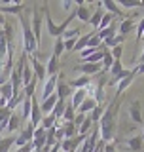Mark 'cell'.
<instances>
[{"label": "cell", "mask_w": 144, "mask_h": 152, "mask_svg": "<svg viewBox=\"0 0 144 152\" xmlns=\"http://www.w3.org/2000/svg\"><path fill=\"white\" fill-rule=\"evenodd\" d=\"M118 108H119V97L112 101L104 108V114L99 122V135L103 142H110L116 135V122H118Z\"/></svg>", "instance_id": "obj_1"}, {"label": "cell", "mask_w": 144, "mask_h": 152, "mask_svg": "<svg viewBox=\"0 0 144 152\" xmlns=\"http://www.w3.org/2000/svg\"><path fill=\"white\" fill-rule=\"evenodd\" d=\"M19 21H21V28H23V48H25V53L32 55V53H36V50H38V42H36L34 34H32L31 17H27L25 13H23V15H19Z\"/></svg>", "instance_id": "obj_2"}, {"label": "cell", "mask_w": 144, "mask_h": 152, "mask_svg": "<svg viewBox=\"0 0 144 152\" xmlns=\"http://www.w3.org/2000/svg\"><path fill=\"white\" fill-rule=\"evenodd\" d=\"M44 10L38 8V4L32 6V17H31V23H32V34H34L36 42H38V48L42 44V21H44Z\"/></svg>", "instance_id": "obj_3"}, {"label": "cell", "mask_w": 144, "mask_h": 152, "mask_svg": "<svg viewBox=\"0 0 144 152\" xmlns=\"http://www.w3.org/2000/svg\"><path fill=\"white\" fill-rule=\"evenodd\" d=\"M34 131H36V127L32 126V124H27V126L21 129V135L15 137V146L17 148H23L25 145L32 142V139H34Z\"/></svg>", "instance_id": "obj_4"}, {"label": "cell", "mask_w": 144, "mask_h": 152, "mask_svg": "<svg viewBox=\"0 0 144 152\" xmlns=\"http://www.w3.org/2000/svg\"><path fill=\"white\" fill-rule=\"evenodd\" d=\"M97 145H99V126L95 124V126H93V131H91V135L85 137L84 145L80 146V152H95Z\"/></svg>", "instance_id": "obj_5"}, {"label": "cell", "mask_w": 144, "mask_h": 152, "mask_svg": "<svg viewBox=\"0 0 144 152\" xmlns=\"http://www.w3.org/2000/svg\"><path fill=\"white\" fill-rule=\"evenodd\" d=\"M55 93H57V97L63 99V101H66V99H68V95L74 93V89H72L70 86H68V82L65 80V74H63V72H59V80H57Z\"/></svg>", "instance_id": "obj_6"}, {"label": "cell", "mask_w": 144, "mask_h": 152, "mask_svg": "<svg viewBox=\"0 0 144 152\" xmlns=\"http://www.w3.org/2000/svg\"><path fill=\"white\" fill-rule=\"evenodd\" d=\"M84 141H85L84 135H76V137H70V139H65V141H61V150L63 152H76L78 146L84 145Z\"/></svg>", "instance_id": "obj_7"}, {"label": "cell", "mask_w": 144, "mask_h": 152, "mask_svg": "<svg viewBox=\"0 0 144 152\" xmlns=\"http://www.w3.org/2000/svg\"><path fill=\"white\" fill-rule=\"evenodd\" d=\"M74 70L84 76H97L103 70V63H84V65L74 66Z\"/></svg>", "instance_id": "obj_8"}, {"label": "cell", "mask_w": 144, "mask_h": 152, "mask_svg": "<svg viewBox=\"0 0 144 152\" xmlns=\"http://www.w3.org/2000/svg\"><path fill=\"white\" fill-rule=\"evenodd\" d=\"M91 15H93V12H91L89 4H84V0H76V17L84 23H89Z\"/></svg>", "instance_id": "obj_9"}, {"label": "cell", "mask_w": 144, "mask_h": 152, "mask_svg": "<svg viewBox=\"0 0 144 152\" xmlns=\"http://www.w3.org/2000/svg\"><path fill=\"white\" fill-rule=\"evenodd\" d=\"M138 15H129L125 19H121V23H119V27H118V34H121V36H127L129 32H133L137 28V19Z\"/></svg>", "instance_id": "obj_10"}, {"label": "cell", "mask_w": 144, "mask_h": 152, "mask_svg": "<svg viewBox=\"0 0 144 152\" xmlns=\"http://www.w3.org/2000/svg\"><path fill=\"white\" fill-rule=\"evenodd\" d=\"M46 142H47V129H44L42 126H38L36 131H34L32 146H34V150H40V148H44V146H46Z\"/></svg>", "instance_id": "obj_11"}, {"label": "cell", "mask_w": 144, "mask_h": 152, "mask_svg": "<svg viewBox=\"0 0 144 152\" xmlns=\"http://www.w3.org/2000/svg\"><path fill=\"white\" fill-rule=\"evenodd\" d=\"M135 76H137V69H133L131 72H129V76H125L123 80H119V82H118V86H116V97H121V93H123V91H125V89L129 88V86L133 84Z\"/></svg>", "instance_id": "obj_12"}, {"label": "cell", "mask_w": 144, "mask_h": 152, "mask_svg": "<svg viewBox=\"0 0 144 152\" xmlns=\"http://www.w3.org/2000/svg\"><path fill=\"white\" fill-rule=\"evenodd\" d=\"M42 118H44V114H42V108L40 104H38V99L32 97V110H31V124L34 127H38L42 124Z\"/></svg>", "instance_id": "obj_13"}, {"label": "cell", "mask_w": 144, "mask_h": 152, "mask_svg": "<svg viewBox=\"0 0 144 152\" xmlns=\"http://www.w3.org/2000/svg\"><path fill=\"white\" fill-rule=\"evenodd\" d=\"M31 66H32V70H34V74H36V78H38V82H42V80L46 78V63H42V61H38L34 55H31Z\"/></svg>", "instance_id": "obj_14"}, {"label": "cell", "mask_w": 144, "mask_h": 152, "mask_svg": "<svg viewBox=\"0 0 144 152\" xmlns=\"http://www.w3.org/2000/svg\"><path fill=\"white\" fill-rule=\"evenodd\" d=\"M129 116L135 124H142V108H140V101H131L129 103Z\"/></svg>", "instance_id": "obj_15"}, {"label": "cell", "mask_w": 144, "mask_h": 152, "mask_svg": "<svg viewBox=\"0 0 144 152\" xmlns=\"http://www.w3.org/2000/svg\"><path fill=\"white\" fill-rule=\"evenodd\" d=\"M57 80H59V74H57V76H49V78H47V82H46V86H44V91H42V101H44V99H47V97H51V95L55 93Z\"/></svg>", "instance_id": "obj_16"}, {"label": "cell", "mask_w": 144, "mask_h": 152, "mask_svg": "<svg viewBox=\"0 0 144 152\" xmlns=\"http://www.w3.org/2000/svg\"><path fill=\"white\" fill-rule=\"evenodd\" d=\"M87 99V88L85 89H74V93H72V99H70V104L76 108V112H78L80 104Z\"/></svg>", "instance_id": "obj_17"}, {"label": "cell", "mask_w": 144, "mask_h": 152, "mask_svg": "<svg viewBox=\"0 0 144 152\" xmlns=\"http://www.w3.org/2000/svg\"><path fill=\"white\" fill-rule=\"evenodd\" d=\"M21 124H23V118H21V112L19 110H13L12 112V116H9V120H8V133H12V131H17L19 127H21Z\"/></svg>", "instance_id": "obj_18"}, {"label": "cell", "mask_w": 144, "mask_h": 152, "mask_svg": "<svg viewBox=\"0 0 144 152\" xmlns=\"http://www.w3.org/2000/svg\"><path fill=\"white\" fill-rule=\"evenodd\" d=\"M68 86L72 89H85V88H89L91 86V76H78V78H74V80H70Z\"/></svg>", "instance_id": "obj_19"}, {"label": "cell", "mask_w": 144, "mask_h": 152, "mask_svg": "<svg viewBox=\"0 0 144 152\" xmlns=\"http://www.w3.org/2000/svg\"><path fill=\"white\" fill-rule=\"evenodd\" d=\"M57 101H59V97H57V93H53L51 97L44 99V101H42V104H40V108H42V114L46 116V114H51V112H53V108H55Z\"/></svg>", "instance_id": "obj_20"}, {"label": "cell", "mask_w": 144, "mask_h": 152, "mask_svg": "<svg viewBox=\"0 0 144 152\" xmlns=\"http://www.w3.org/2000/svg\"><path fill=\"white\" fill-rule=\"evenodd\" d=\"M46 72H47V76H57V74H59V59H57L55 55H51L49 59H47Z\"/></svg>", "instance_id": "obj_21"}, {"label": "cell", "mask_w": 144, "mask_h": 152, "mask_svg": "<svg viewBox=\"0 0 144 152\" xmlns=\"http://www.w3.org/2000/svg\"><path fill=\"white\" fill-rule=\"evenodd\" d=\"M127 146H129V150H131V152H142V148H144L142 137L137 135V137H131V139H127Z\"/></svg>", "instance_id": "obj_22"}, {"label": "cell", "mask_w": 144, "mask_h": 152, "mask_svg": "<svg viewBox=\"0 0 144 152\" xmlns=\"http://www.w3.org/2000/svg\"><path fill=\"white\" fill-rule=\"evenodd\" d=\"M100 6H103V4H99V6H97V10L93 12V15H91V21H89L91 25H93V31H97V28H99L100 21H103V15L106 13V12H103V8H100Z\"/></svg>", "instance_id": "obj_23"}, {"label": "cell", "mask_w": 144, "mask_h": 152, "mask_svg": "<svg viewBox=\"0 0 144 152\" xmlns=\"http://www.w3.org/2000/svg\"><path fill=\"white\" fill-rule=\"evenodd\" d=\"M123 42H125V36H121V34H114V36L106 38V40H103V44L106 46L108 50H112V48H116V46H121Z\"/></svg>", "instance_id": "obj_24"}, {"label": "cell", "mask_w": 144, "mask_h": 152, "mask_svg": "<svg viewBox=\"0 0 144 152\" xmlns=\"http://www.w3.org/2000/svg\"><path fill=\"white\" fill-rule=\"evenodd\" d=\"M103 6L108 10V13H112V15H116V17H123V19H125V15H123V12H121V8H119L116 2L104 0V2H103Z\"/></svg>", "instance_id": "obj_25"}, {"label": "cell", "mask_w": 144, "mask_h": 152, "mask_svg": "<svg viewBox=\"0 0 144 152\" xmlns=\"http://www.w3.org/2000/svg\"><path fill=\"white\" fill-rule=\"evenodd\" d=\"M95 107H97V101H95L93 97H89V95H87V99H85V101L80 104L78 112H80V114H87V112H91V110H93Z\"/></svg>", "instance_id": "obj_26"}, {"label": "cell", "mask_w": 144, "mask_h": 152, "mask_svg": "<svg viewBox=\"0 0 144 152\" xmlns=\"http://www.w3.org/2000/svg\"><path fill=\"white\" fill-rule=\"evenodd\" d=\"M31 110H32V99H28V97H25V101H23V104H21V118H23V122L27 120V118H31Z\"/></svg>", "instance_id": "obj_27"}, {"label": "cell", "mask_w": 144, "mask_h": 152, "mask_svg": "<svg viewBox=\"0 0 144 152\" xmlns=\"http://www.w3.org/2000/svg\"><path fill=\"white\" fill-rule=\"evenodd\" d=\"M0 97H2L4 101H8V103H9V99L13 97V88H12V84H9V82L0 86Z\"/></svg>", "instance_id": "obj_28"}, {"label": "cell", "mask_w": 144, "mask_h": 152, "mask_svg": "<svg viewBox=\"0 0 144 152\" xmlns=\"http://www.w3.org/2000/svg\"><path fill=\"white\" fill-rule=\"evenodd\" d=\"M103 114H104V108H103V104H97V107H95L93 110L89 112V118H91V122H93V124H97V126H99V122H100V118H103Z\"/></svg>", "instance_id": "obj_29"}, {"label": "cell", "mask_w": 144, "mask_h": 152, "mask_svg": "<svg viewBox=\"0 0 144 152\" xmlns=\"http://www.w3.org/2000/svg\"><path fill=\"white\" fill-rule=\"evenodd\" d=\"M63 51H66V50H65V40H63V36H61V38H57V40H55V44H53V51H51V55H55L57 59H59V57L63 55Z\"/></svg>", "instance_id": "obj_30"}, {"label": "cell", "mask_w": 144, "mask_h": 152, "mask_svg": "<svg viewBox=\"0 0 144 152\" xmlns=\"http://www.w3.org/2000/svg\"><path fill=\"white\" fill-rule=\"evenodd\" d=\"M65 108H66V101H63V99H59V101H57V104H55V108H53V116L57 118V122L61 120V118H63V114H65Z\"/></svg>", "instance_id": "obj_31"}, {"label": "cell", "mask_w": 144, "mask_h": 152, "mask_svg": "<svg viewBox=\"0 0 144 152\" xmlns=\"http://www.w3.org/2000/svg\"><path fill=\"white\" fill-rule=\"evenodd\" d=\"M36 84H38V78H36V74H34V80H32L31 84H27L25 88H23V91H25V95H27L28 99L36 97Z\"/></svg>", "instance_id": "obj_32"}, {"label": "cell", "mask_w": 144, "mask_h": 152, "mask_svg": "<svg viewBox=\"0 0 144 152\" xmlns=\"http://www.w3.org/2000/svg\"><path fill=\"white\" fill-rule=\"evenodd\" d=\"M118 4L125 10H131V8H144V2L140 0H118Z\"/></svg>", "instance_id": "obj_33"}, {"label": "cell", "mask_w": 144, "mask_h": 152, "mask_svg": "<svg viewBox=\"0 0 144 152\" xmlns=\"http://www.w3.org/2000/svg\"><path fill=\"white\" fill-rule=\"evenodd\" d=\"M44 129H51V127L57 126V118L53 116V114H46L44 118H42V124H40Z\"/></svg>", "instance_id": "obj_34"}, {"label": "cell", "mask_w": 144, "mask_h": 152, "mask_svg": "<svg viewBox=\"0 0 144 152\" xmlns=\"http://www.w3.org/2000/svg\"><path fill=\"white\" fill-rule=\"evenodd\" d=\"M114 21H116V19H114V15L106 12V13L103 15V21H100V25H99V28H97V32H99V31H104V28H108L110 25H114Z\"/></svg>", "instance_id": "obj_35"}, {"label": "cell", "mask_w": 144, "mask_h": 152, "mask_svg": "<svg viewBox=\"0 0 144 152\" xmlns=\"http://www.w3.org/2000/svg\"><path fill=\"white\" fill-rule=\"evenodd\" d=\"M12 145H15L13 137H0V152H9Z\"/></svg>", "instance_id": "obj_36"}, {"label": "cell", "mask_w": 144, "mask_h": 152, "mask_svg": "<svg viewBox=\"0 0 144 152\" xmlns=\"http://www.w3.org/2000/svg\"><path fill=\"white\" fill-rule=\"evenodd\" d=\"M63 127H65V135H66V139H70V137H76V135H80V133H78V126H74V122L63 124Z\"/></svg>", "instance_id": "obj_37"}, {"label": "cell", "mask_w": 144, "mask_h": 152, "mask_svg": "<svg viewBox=\"0 0 144 152\" xmlns=\"http://www.w3.org/2000/svg\"><path fill=\"white\" fill-rule=\"evenodd\" d=\"M93 126H95V124L91 122V118L87 116V118L84 120V124H81V126L78 127V133H80V135H84V137H85V133H87V131H89V129H91Z\"/></svg>", "instance_id": "obj_38"}, {"label": "cell", "mask_w": 144, "mask_h": 152, "mask_svg": "<svg viewBox=\"0 0 144 152\" xmlns=\"http://www.w3.org/2000/svg\"><path fill=\"white\" fill-rule=\"evenodd\" d=\"M80 32H81V28H70V31H65L63 38H65V40H70V38H80Z\"/></svg>", "instance_id": "obj_39"}, {"label": "cell", "mask_w": 144, "mask_h": 152, "mask_svg": "<svg viewBox=\"0 0 144 152\" xmlns=\"http://www.w3.org/2000/svg\"><path fill=\"white\" fill-rule=\"evenodd\" d=\"M110 53H112L114 61H121V55H123V46H116L110 50Z\"/></svg>", "instance_id": "obj_40"}, {"label": "cell", "mask_w": 144, "mask_h": 152, "mask_svg": "<svg viewBox=\"0 0 144 152\" xmlns=\"http://www.w3.org/2000/svg\"><path fill=\"white\" fill-rule=\"evenodd\" d=\"M85 118H87L85 114H80V112H78V114H76V118H74V126H78V127H80L81 124H84V120H85Z\"/></svg>", "instance_id": "obj_41"}, {"label": "cell", "mask_w": 144, "mask_h": 152, "mask_svg": "<svg viewBox=\"0 0 144 152\" xmlns=\"http://www.w3.org/2000/svg\"><path fill=\"white\" fill-rule=\"evenodd\" d=\"M103 152H116V145H114V142H106Z\"/></svg>", "instance_id": "obj_42"}, {"label": "cell", "mask_w": 144, "mask_h": 152, "mask_svg": "<svg viewBox=\"0 0 144 152\" xmlns=\"http://www.w3.org/2000/svg\"><path fill=\"white\" fill-rule=\"evenodd\" d=\"M63 8L66 10V12H68V10H70V12H72V10H74L76 6H74V4H72V2H63Z\"/></svg>", "instance_id": "obj_43"}, {"label": "cell", "mask_w": 144, "mask_h": 152, "mask_svg": "<svg viewBox=\"0 0 144 152\" xmlns=\"http://www.w3.org/2000/svg\"><path fill=\"white\" fill-rule=\"evenodd\" d=\"M6 23H8V17L4 15L2 12H0V27H4V25H6Z\"/></svg>", "instance_id": "obj_44"}, {"label": "cell", "mask_w": 144, "mask_h": 152, "mask_svg": "<svg viewBox=\"0 0 144 152\" xmlns=\"http://www.w3.org/2000/svg\"><path fill=\"white\" fill-rule=\"evenodd\" d=\"M135 69H137V74H144V63H138Z\"/></svg>", "instance_id": "obj_45"}, {"label": "cell", "mask_w": 144, "mask_h": 152, "mask_svg": "<svg viewBox=\"0 0 144 152\" xmlns=\"http://www.w3.org/2000/svg\"><path fill=\"white\" fill-rule=\"evenodd\" d=\"M138 63H144V48H142V53H140V57H138ZM137 63V65H138Z\"/></svg>", "instance_id": "obj_46"}, {"label": "cell", "mask_w": 144, "mask_h": 152, "mask_svg": "<svg viewBox=\"0 0 144 152\" xmlns=\"http://www.w3.org/2000/svg\"><path fill=\"white\" fill-rule=\"evenodd\" d=\"M140 137H142V141H144V129H142V135H140Z\"/></svg>", "instance_id": "obj_47"}]
</instances>
